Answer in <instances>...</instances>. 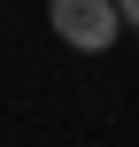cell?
Here are the masks:
<instances>
[{"instance_id":"cell-1","label":"cell","mask_w":139,"mask_h":147,"mask_svg":"<svg viewBox=\"0 0 139 147\" xmlns=\"http://www.w3.org/2000/svg\"><path fill=\"white\" fill-rule=\"evenodd\" d=\"M46 23H54V39L77 47V54H108V47L124 39L116 0H46Z\"/></svg>"},{"instance_id":"cell-2","label":"cell","mask_w":139,"mask_h":147,"mask_svg":"<svg viewBox=\"0 0 139 147\" xmlns=\"http://www.w3.org/2000/svg\"><path fill=\"white\" fill-rule=\"evenodd\" d=\"M116 16H124V31H139V0H116Z\"/></svg>"}]
</instances>
